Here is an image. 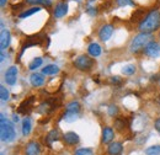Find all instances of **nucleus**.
I'll list each match as a JSON object with an SVG mask.
<instances>
[{
	"label": "nucleus",
	"mask_w": 160,
	"mask_h": 155,
	"mask_svg": "<svg viewBox=\"0 0 160 155\" xmlns=\"http://www.w3.org/2000/svg\"><path fill=\"white\" fill-rule=\"evenodd\" d=\"M160 26V12L158 10H153L150 11L144 20H142L139 23L140 32L144 33H152L154 31H157Z\"/></svg>",
	"instance_id": "f257e3e1"
},
{
	"label": "nucleus",
	"mask_w": 160,
	"mask_h": 155,
	"mask_svg": "<svg viewBox=\"0 0 160 155\" xmlns=\"http://www.w3.org/2000/svg\"><path fill=\"white\" fill-rule=\"evenodd\" d=\"M0 137H1V140L6 143H10L16 138V132L14 126L8 119H5V116L2 113L0 115Z\"/></svg>",
	"instance_id": "f03ea898"
},
{
	"label": "nucleus",
	"mask_w": 160,
	"mask_h": 155,
	"mask_svg": "<svg viewBox=\"0 0 160 155\" xmlns=\"http://www.w3.org/2000/svg\"><path fill=\"white\" fill-rule=\"evenodd\" d=\"M152 39V35L150 33H144L142 32L138 36H136L133 41L131 42V46H129V51L132 53H138L140 52L143 48H145V46L150 42Z\"/></svg>",
	"instance_id": "7ed1b4c3"
},
{
	"label": "nucleus",
	"mask_w": 160,
	"mask_h": 155,
	"mask_svg": "<svg viewBox=\"0 0 160 155\" xmlns=\"http://www.w3.org/2000/svg\"><path fill=\"white\" fill-rule=\"evenodd\" d=\"M92 65H94V60L85 54H81L79 57H77L74 60V67L78 68L79 70H82V72L90 70L92 68Z\"/></svg>",
	"instance_id": "20e7f679"
},
{
	"label": "nucleus",
	"mask_w": 160,
	"mask_h": 155,
	"mask_svg": "<svg viewBox=\"0 0 160 155\" xmlns=\"http://www.w3.org/2000/svg\"><path fill=\"white\" fill-rule=\"evenodd\" d=\"M144 53H145L148 57H150V58H157V57L160 56V46L157 42L150 41V42L145 46Z\"/></svg>",
	"instance_id": "39448f33"
},
{
	"label": "nucleus",
	"mask_w": 160,
	"mask_h": 155,
	"mask_svg": "<svg viewBox=\"0 0 160 155\" xmlns=\"http://www.w3.org/2000/svg\"><path fill=\"white\" fill-rule=\"evenodd\" d=\"M16 80H18V68L15 65H12L5 73V81L8 85L12 86L16 84Z\"/></svg>",
	"instance_id": "423d86ee"
},
{
	"label": "nucleus",
	"mask_w": 160,
	"mask_h": 155,
	"mask_svg": "<svg viewBox=\"0 0 160 155\" xmlns=\"http://www.w3.org/2000/svg\"><path fill=\"white\" fill-rule=\"evenodd\" d=\"M112 33H113V26L112 25H103L101 27L100 32H99V37L102 42H106L110 39Z\"/></svg>",
	"instance_id": "0eeeda50"
},
{
	"label": "nucleus",
	"mask_w": 160,
	"mask_h": 155,
	"mask_svg": "<svg viewBox=\"0 0 160 155\" xmlns=\"http://www.w3.org/2000/svg\"><path fill=\"white\" fill-rule=\"evenodd\" d=\"M33 101H35V97L31 96L28 97V98H26L25 101H22L20 103V106H19V112L20 113H23V115H26V113H28L31 110H32V105H33Z\"/></svg>",
	"instance_id": "6e6552de"
},
{
	"label": "nucleus",
	"mask_w": 160,
	"mask_h": 155,
	"mask_svg": "<svg viewBox=\"0 0 160 155\" xmlns=\"http://www.w3.org/2000/svg\"><path fill=\"white\" fill-rule=\"evenodd\" d=\"M26 155H41V147L37 142H30L25 148Z\"/></svg>",
	"instance_id": "1a4fd4ad"
},
{
	"label": "nucleus",
	"mask_w": 160,
	"mask_h": 155,
	"mask_svg": "<svg viewBox=\"0 0 160 155\" xmlns=\"http://www.w3.org/2000/svg\"><path fill=\"white\" fill-rule=\"evenodd\" d=\"M10 39H11L10 32H9L8 30H4V28H2L1 35H0V48H1V51L6 49V48L9 47V44H10Z\"/></svg>",
	"instance_id": "9d476101"
},
{
	"label": "nucleus",
	"mask_w": 160,
	"mask_h": 155,
	"mask_svg": "<svg viewBox=\"0 0 160 155\" xmlns=\"http://www.w3.org/2000/svg\"><path fill=\"white\" fill-rule=\"evenodd\" d=\"M63 139H64V142L67 143V144H69V145H75V144H78L79 143V136L77 134V133H74V132H68V133H65L64 136H63Z\"/></svg>",
	"instance_id": "9b49d317"
},
{
	"label": "nucleus",
	"mask_w": 160,
	"mask_h": 155,
	"mask_svg": "<svg viewBox=\"0 0 160 155\" xmlns=\"http://www.w3.org/2000/svg\"><path fill=\"white\" fill-rule=\"evenodd\" d=\"M122 150H123V145H122V143H118V142L111 143L107 148V153L110 155H120Z\"/></svg>",
	"instance_id": "f8f14e48"
},
{
	"label": "nucleus",
	"mask_w": 160,
	"mask_h": 155,
	"mask_svg": "<svg viewBox=\"0 0 160 155\" xmlns=\"http://www.w3.org/2000/svg\"><path fill=\"white\" fill-rule=\"evenodd\" d=\"M43 36H40V35H37V36H32V37H30L28 39H26V43H25V46L22 47V52H21V54L23 53V51L26 49V48H28V47H31V46H36V44H40L41 42L43 41Z\"/></svg>",
	"instance_id": "ddd939ff"
},
{
	"label": "nucleus",
	"mask_w": 160,
	"mask_h": 155,
	"mask_svg": "<svg viewBox=\"0 0 160 155\" xmlns=\"http://www.w3.org/2000/svg\"><path fill=\"white\" fill-rule=\"evenodd\" d=\"M115 137V133H113V129L110 128V127H105L102 129V143L107 144V143H111L112 139Z\"/></svg>",
	"instance_id": "4468645a"
},
{
	"label": "nucleus",
	"mask_w": 160,
	"mask_h": 155,
	"mask_svg": "<svg viewBox=\"0 0 160 155\" xmlns=\"http://www.w3.org/2000/svg\"><path fill=\"white\" fill-rule=\"evenodd\" d=\"M30 81H31L32 86L38 88V86H42V85L44 84V78H43L42 74L33 73V74H31V77H30Z\"/></svg>",
	"instance_id": "2eb2a0df"
},
{
	"label": "nucleus",
	"mask_w": 160,
	"mask_h": 155,
	"mask_svg": "<svg viewBox=\"0 0 160 155\" xmlns=\"http://www.w3.org/2000/svg\"><path fill=\"white\" fill-rule=\"evenodd\" d=\"M68 11V4L67 2H59L57 6H56V10H54V16L56 18H63Z\"/></svg>",
	"instance_id": "dca6fc26"
},
{
	"label": "nucleus",
	"mask_w": 160,
	"mask_h": 155,
	"mask_svg": "<svg viewBox=\"0 0 160 155\" xmlns=\"http://www.w3.org/2000/svg\"><path fill=\"white\" fill-rule=\"evenodd\" d=\"M88 53L91 56V57H99L101 54V47L100 44L98 43H91L89 47H88Z\"/></svg>",
	"instance_id": "f3484780"
},
{
	"label": "nucleus",
	"mask_w": 160,
	"mask_h": 155,
	"mask_svg": "<svg viewBox=\"0 0 160 155\" xmlns=\"http://www.w3.org/2000/svg\"><path fill=\"white\" fill-rule=\"evenodd\" d=\"M59 72V68L56 65V64H49V65H46L43 69H42V74L44 75H54Z\"/></svg>",
	"instance_id": "a211bd4d"
},
{
	"label": "nucleus",
	"mask_w": 160,
	"mask_h": 155,
	"mask_svg": "<svg viewBox=\"0 0 160 155\" xmlns=\"http://www.w3.org/2000/svg\"><path fill=\"white\" fill-rule=\"evenodd\" d=\"M30 132H31V119L26 117L22 121V134L26 137L30 134Z\"/></svg>",
	"instance_id": "6ab92c4d"
},
{
	"label": "nucleus",
	"mask_w": 160,
	"mask_h": 155,
	"mask_svg": "<svg viewBox=\"0 0 160 155\" xmlns=\"http://www.w3.org/2000/svg\"><path fill=\"white\" fill-rule=\"evenodd\" d=\"M38 11H41L40 6H33V8L28 9V10H25L23 12H21L19 16H20V19H25V18H28V16H31V15H33V14L38 12Z\"/></svg>",
	"instance_id": "aec40b11"
},
{
	"label": "nucleus",
	"mask_w": 160,
	"mask_h": 155,
	"mask_svg": "<svg viewBox=\"0 0 160 155\" xmlns=\"http://www.w3.org/2000/svg\"><path fill=\"white\" fill-rule=\"evenodd\" d=\"M58 131H56V129H53V131H51L49 133H48V136L46 137V142H47V144L51 147L52 145V143L53 142H56V140H58Z\"/></svg>",
	"instance_id": "412c9836"
},
{
	"label": "nucleus",
	"mask_w": 160,
	"mask_h": 155,
	"mask_svg": "<svg viewBox=\"0 0 160 155\" xmlns=\"http://www.w3.org/2000/svg\"><path fill=\"white\" fill-rule=\"evenodd\" d=\"M80 110V103L79 102H77V101H73V102H70V103H68L67 105V108H65V111H68V112H79Z\"/></svg>",
	"instance_id": "4be33fe9"
},
{
	"label": "nucleus",
	"mask_w": 160,
	"mask_h": 155,
	"mask_svg": "<svg viewBox=\"0 0 160 155\" xmlns=\"http://www.w3.org/2000/svg\"><path fill=\"white\" fill-rule=\"evenodd\" d=\"M145 155H160V145H152L147 148Z\"/></svg>",
	"instance_id": "5701e85b"
},
{
	"label": "nucleus",
	"mask_w": 160,
	"mask_h": 155,
	"mask_svg": "<svg viewBox=\"0 0 160 155\" xmlns=\"http://www.w3.org/2000/svg\"><path fill=\"white\" fill-rule=\"evenodd\" d=\"M144 15H145V10L143 9H138L134 11L133 16H132V21H139V20H144Z\"/></svg>",
	"instance_id": "b1692460"
},
{
	"label": "nucleus",
	"mask_w": 160,
	"mask_h": 155,
	"mask_svg": "<svg viewBox=\"0 0 160 155\" xmlns=\"http://www.w3.org/2000/svg\"><path fill=\"white\" fill-rule=\"evenodd\" d=\"M63 118H64L65 122H74L78 118V113L77 112H68V111H65V115L63 116Z\"/></svg>",
	"instance_id": "393cba45"
},
{
	"label": "nucleus",
	"mask_w": 160,
	"mask_h": 155,
	"mask_svg": "<svg viewBox=\"0 0 160 155\" xmlns=\"http://www.w3.org/2000/svg\"><path fill=\"white\" fill-rule=\"evenodd\" d=\"M42 63H43V59L42 58H40V57H38V58H35L31 62V64H30L28 68H30V70H36L38 67L42 65Z\"/></svg>",
	"instance_id": "a878e982"
},
{
	"label": "nucleus",
	"mask_w": 160,
	"mask_h": 155,
	"mask_svg": "<svg viewBox=\"0 0 160 155\" xmlns=\"http://www.w3.org/2000/svg\"><path fill=\"white\" fill-rule=\"evenodd\" d=\"M27 4H32V5H38V4H43L44 6H51L52 1L51 0H26Z\"/></svg>",
	"instance_id": "bb28decb"
},
{
	"label": "nucleus",
	"mask_w": 160,
	"mask_h": 155,
	"mask_svg": "<svg viewBox=\"0 0 160 155\" xmlns=\"http://www.w3.org/2000/svg\"><path fill=\"white\" fill-rule=\"evenodd\" d=\"M122 73H123L124 75H132V74H134V73H136V67H134V65H132V64L126 65V67H123Z\"/></svg>",
	"instance_id": "cd10ccee"
},
{
	"label": "nucleus",
	"mask_w": 160,
	"mask_h": 155,
	"mask_svg": "<svg viewBox=\"0 0 160 155\" xmlns=\"http://www.w3.org/2000/svg\"><path fill=\"white\" fill-rule=\"evenodd\" d=\"M74 155H94V152L89 148H81V149H78Z\"/></svg>",
	"instance_id": "c85d7f7f"
},
{
	"label": "nucleus",
	"mask_w": 160,
	"mask_h": 155,
	"mask_svg": "<svg viewBox=\"0 0 160 155\" xmlns=\"http://www.w3.org/2000/svg\"><path fill=\"white\" fill-rule=\"evenodd\" d=\"M9 91L8 89H5V86H0V97L2 101H8L9 100Z\"/></svg>",
	"instance_id": "c756f323"
},
{
	"label": "nucleus",
	"mask_w": 160,
	"mask_h": 155,
	"mask_svg": "<svg viewBox=\"0 0 160 155\" xmlns=\"http://www.w3.org/2000/svg\"><path fill=\"white\" fill-rule=\"evenodd\" d=\"M118 113V107L117 106H110V108H108V115L110 116H116Z\"/></svg>",
	"instance_id": "7c9ffc66"
},
{
	"label": "nucleus",
	"mask_w": 160,
	"mask_h": 155,
	"mask_svg": "<svg viewBox=\"0 0 160 155\" xmlns=\"http://www.w3.org/2000/svg\"><path fill=\"white\" fill-rule=\"evenodd\" d=\"M116 127L118 131H122L124 128V119H117L116 121Z\"/></svg>",
	"instance_id": "2f4dec72"
},
{
	"label": "nucleus",
	"mask_w": 160,
	"mask_h": 155,
	"mask_svg": "<svg viewBox=\"0 0 160 155\" xmlns=\"http://www.w3.org/2000/svg\"><path fill=\"white\" fill-rule=\"evenodd\" d=\"M117 4L120 6H127V5H132V0H117Z\"/></svg>",
	"instance_id": "473e14b6"
},
{
	"label": "nucleus",
	"mask_w": 160,
	"mask_h": 155,
	"mask_svg": "<svg viewBox=\"0 0 160 155\" xmlns=\"http://www.w3.org/2000/svg\"><path fill=\"white\" fill-rule=\"evenodd\" d=\"M111 82H113V84H121V79L118 77L111 78Z\"/></svg>",
	"instance_id": "72a5a7b5"
},
{
	"label": "nucleus",
	"mask_w": 160,
	"mask_h": 155,
	"mask_svg": "<svg viewBox=\"0 0 160 155\" xmlns=\"http://www.w3.org/2000/svg\"><path fill=\"white\" fill-rule=\"evenodd\" d=\"M154 126H155V129H157V131H158V132L160 133V117L158 118V119H157V121H155Z\"/></svg>",
	"instance_id": "f704fd0d"
},
{
	"label": "nucleus",
	"mask_w": 160,
	"mask_h": 155,
	"mask_svg": "<svg viewBox=\"0 0 160 155\" xmlns=\"http://www.w3.org/2000/svg\"><path fill=\"white\" fill-rule=\"evenodd\" d=\"M12 121H14V122H16V123H18V122H19V121H20V119H19V117L16 116V115H15V113H14V115H12Z\"/></svg>",
	"instance_id": "c9c22d12"
},
{
	"label": "nucleus",
	"mask_w": 160,
	"mask_h": 155,
	"mask_svg": "<svg viewBox=\"0 0 160 155\" xmlns=\"http://www.w3.org/2000/svg\"><path fill=\"white\" fill-rule=\"evenodd\" d=\"M5 2H6V0H0V5H1V6H4Z\"/></svg>",
	"instance_id": "e433bc0d"
},
{
	"label": "nucleus",
	"mask_w": 160,
	"mask_h": 155,
	"mask_svg": "<svg viewBox=\"0 0 160 155\" xmlns=\"http://www.w3.org/2000/svg\"><path fill=\"white\" fill-rule=\"evenodd\" d=\"M4 59H5V56L1 53V59H0V60H1V62H4Z\"/></svg>",
	"instance_id": "4c0bfd02"
},
{
	"label": "nucleus",
	"mask_w": 160,
	"mask_h": 155,
	"mask_svg": "<svg viewBox=\"0 0 160 155\" xmlns=\"http://www.w3.org/2000/svg\"><path fill=\"white\" fill-rule=\"evenodd\" d=\"M0 155H4V154H2V153H1V154H0Z\"/></svg>",
	"instance_id": "58836bf2"
}]
</instances>
